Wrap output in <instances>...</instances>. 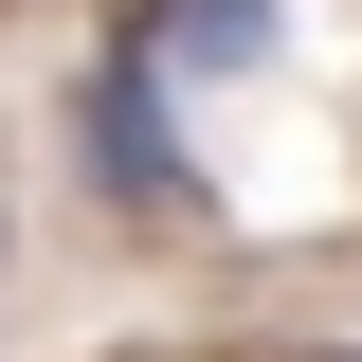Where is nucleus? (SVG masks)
Segmentation results:
<instances>
[{
    "mask_svg": "<svg viewBox=\"0 0 362 362\" xmlns=\"http://www.w3.org/2000/svg\"><path fill=\"white\" fill-rule=\"evenodd\" d=\"M54 145H73V181H90L127 235H199V218H218L199 109H181V90L145 73L127 37H90V54H73V90H54Z\"/></svg>",
    "mask_w": 362,
    "mask_h": 362,
    "instance_id": "1",
    "label": "nucleus"
},
{
    "mask_svg": "<svg viewBox=\"0 0 362 362\" xmlns=\"http://www.w3.org/2000/svg\"><path fill=\"white\" fill-rule=\"evenodd\" d=\"M127 54L181 90V109H218V90L290 73V0H127Z\"/></svg>",
    "mask_w": 362,
    "mask_h": 362,
    "instance_id": "2",
    "label": "nucleus"
},
{
    "mask_svg": "<svg viewBox=\"0 0 362 362\" xmlns=\"http://www.w3.org/2000/svg\"><path fill=\"white\" fill-rule=\"evenodd\" d=\"M308 362H362V344H308Z\"/></svg>",
    "mask_w": 362,
    "mask_h": 362,
    "instance_id": "3",
    "label": "nucleus"
}]
</instances>
